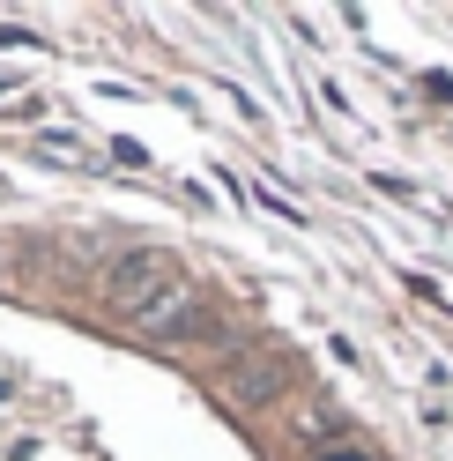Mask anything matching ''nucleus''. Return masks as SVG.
Returning <instances> with one entry per match:
<instances>
[{"label":"nucleus","mask_w":453,"mask_h":461,"mask_svg":"<svg viewBox=\"0 0 453 461\" xmlns=\"http://www.w3.org/2000/svg\"><path fill=\"white\" fill-rule=\"evenodd\" d=\"M141 335H149V342H201V335H216V305L186 283L179 298H164L149 321H141Z\"/></svg>","instance_id":"obj_2"},{"label":"nucleus","mask_w":453,"mask_h":461,"mask_svg":"<svg viewBox=\"0 0 453 461\" xmlns=\"http://www.w3.org/2000/svg\"><path fill=\"white\" fill-rule=\"evenodd\" d=\"M282 387H290V365H282V357H245V365L231 372V394H238V402H268V394H282Z\"/></svg>","instance_id":"obj_3"},{"label":"nucleus","mask_w":453,"mask_h":461,"mask_svg":"<svg viewBox=\"0 0 453 461\" xmlns=\"http://www.w3.org/2000/svg\"><path fill=\"white\" fill-rule=\"evenodd\" d=\"M186 283H193V276H186V261H179V253L141 246V253H127V261L111 268V283H104V291H111V305H120L127 321L141 328V321H149V312H156L164 298H179Z\"/></svg>","instance_id":"obj_1"},{"label":"nucleus","mask_w":453,"mask_h":461,"mask_svg":"<svg viewBox=\"0 0 453 461\" xmlns=\"http://www.w3.org/2000/svg\"><path fill=\"white\" fill-rule=\"evenodd\" d=\"M320 461H372V447L364 439H334V447H320Z\"/></svg>","instance_id":"obj_4"}]
</instances>
